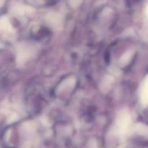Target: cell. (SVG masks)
I'll use <instances>...</instances> for the list:
<instances>
[{"label":"cell","mask_w":148,"mask_h":148,"mask_svg":"<svg viewBox=\"0 0 148 148\" xmlns=\"http://www.w3.org/2000/svg\"><path fill=\"white\" fill-rule=\"evenodd\" d=\"M5 3V0H0V8L3 6Z\"/></svg>","instance_id":"4"},{"label":"cell","mask_w":148,"mask_h":148,"mask_svg":"<svg viewBox=\"0 0 148 148\" xmlns=\"http://www.w3.org/2000/svg\"><path fill=\"white\" fill-rule=\"evenodd\" d=\"M24 10H25V9L22 6H17L16 8V11L17 13H18V14H24Z\"/></svg>","instance_id":"3"},{"label":"cell","mask_w":148,"mask_h":148,"mask_svg":"<svg viewBox=\"0 0 148 148\" xmlns=\"http://www.w3.org/2000/svg\"><path fill=\"white\" fill-rule=\"evenodd\" d=\"M9 27L8 18L3 16L0 17V31H4Z\"/></svg>","instance_id":"2"},{"label":"cell","mask_w":148,"mask_h":148,"mask_svg":"<svg viewBox=\"0 0 148 148\" xmlns=\"http://www.w3.org/2000/svg\"><path fill=\"white\" fill-rule=\"evenodd\" d=\"M1 45H2V44L0 43V48L2 47V46H1Z\"/></svg>","instance_id":"5"},{"label":"cell","mask_w":148,"mask_h":148,"mask_svg":"<svg viewBox=\"0 0 148 148\" xmlns=\"http://www.w3.org/2000/svg\"><path fill=\"white\" fill-rule=\"evenodd\" d=\"M141 99L143 104L148 103V76L147 77L141 90Z\"/></svg>","instance_id":"1"}]
</instances>
